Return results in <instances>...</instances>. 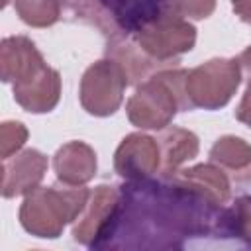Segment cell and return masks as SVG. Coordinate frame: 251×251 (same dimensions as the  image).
I'll use <instances>...</instances> for the list:
<instances>
[{"mask_svg": "<svg viewBox=\"0 0 251 251\" xmlns=\"http://www.w3.org/2000/svg\"><path fill=\"white\" fill-rule=\"evenodd\" d=\"M73 16L94 25L114 43L131 39L151 25L180 18L176 0H61Z\"/></svg>", "mask_w": 251, "mask_h": 251, "instance_id": "cell-1", "label": "cell"}, {"mask_svg": "<svg viewBox=\"0 0 251 251\" xmlns=\"http://www.w3.org/2000/svg\"><path fill=\"white\" fill-rule=\"evenodd\" d=\"M237 118H239L241 122H245V124L251 126V84H249V88H247V92H245V98H243V102H241V106H239Z\"/></svg>", "mask_w": 251, "mask_h": 251, "instance_id": "cell-2", "label": "cell"}]
</instances>
